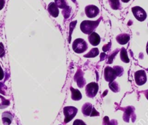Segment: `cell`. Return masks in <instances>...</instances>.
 I'll return each mask as SVG.
<instances>
[{
    "instance_id": "83f0119b",
    "label": "cell",
    "mask_w": 148,
    "mask_h": 125,
    "mask_svg": "<svg viewBox=\"0 0 148 125\" xmlns=\"http://www.w3.org/2000/svg\"><path fill=\"white\" fill-rule=\"evenodd\" d=\"M145 97H146V98L148 100V89L147 91H145Z\"/></svg>"
},
{
    "instance_id": "2e32d148",
    "label": "cell",
    "mask_w": 148,
    "mask_h": 125,
    "mask_svg": "<svg viewBox=\"0 0 148 125\" xmlns=\"http://www.w3.org/2000/svg\"><path fill=\"white\" fill-rule=\"evenodd\" d=\"M79 72L78 71V73H76V77H75V79H76V82H77V84L79 87H83L84 85L85 84V80L83 78V74H79Z\"/></svg>"
},
{
    "instance_id": "44dd1931",
    "label": "cell",
    "mask_w": 148,
    "mask_h": 125,
    "mask_svg": "<svg viewBox=\"0 0 148 125\" xmlns=\"http://www.w3.org/2000/svg\"><path fill=\"white\" fill-rule=\"evenodd\" d=\"M55 3L56 4V5L58 8H61L62 10L68 7L66 0H55Z\"/></svg>"
},
{
    "instance_id": "4fadbf2b",
    "label": "cell",
    "mask_w": 148,
    "mask_h": 125,
    "mask_svg": "<svg viewBox=\"0 0 148 125\" xmlns=\"http://www.w3.org/2000/svg\"><path fill=\"white\" fill-rule=\"evenodd\" d=\"M129 39H130V36L128 34H119L116 37V41L118 42V43L122 45H126V43H128Z\"/></svg>"
},
{
    "instance_id": "7a4b0ae2",
    "label": "cell",
    "mask_w": 148,
    "mask_h": 125,
    "mask_svg": "<svg viewBox=\"0 0 148 125\" xmlns=\"http://www.w3.org/2000/svg\"><path fill=\"white\" fill-rule=\"evenodd\" d=\"M101 21V18H99L98 21H84L81 23L80 28L82 31L85 34H90L91 33L94 32L95 28L98 26L99 23V21Z\"/></svg>"
},
{
    "instance_id": "d6986e66",
    "label": "cell",
    "mask_w": 148,
    "mask_h": 125,
    "mask_svg": "<svg viewBox=\"0 0 148 125\" xmlns=\"http://www.w3.org/2000/svg\"><path fill=\"white\" fill-rule=\"evenodd\" d=\"M109 87H110V89L114 92H119V90H120V87H119V84H118L116 82H115V81H113V82H110Z\"/></svg>"
},
{
    "instance_id": "f546056e",
    "label": "cell",
    "mask_w": 148,
    "mask_h": 125,
    "mask_svg": "<svg viewBox=\"0 0 148 125\" xmlns=\"http://www.w3.org/2000/svg\"><path fill=\"white\" fill-rule=\"evenodd\" d=\"M146 52H147V54L148 55V42L147 44V47H146Z\"/></svg>"
},
{
    "instance_id": "ffe728a7",
    "label": "cell",
    "mask_w": 148,
    "mask_h": 125,
    "mask_svg": "<svg viewBox=\"0 0 148 125\" xmlns=\"http://www.w3.org/2000/svg\"><path fill=\"white\" fill-rule=\"evenodd\" d=\"M98 54H99V49L97 48H94V49H91L87 54H86L84 57L85 58H95Z\"/></svg>"
},
{
    "instance_id": "6da1fadb",
    "label": "cell",
    "mask_w": 148,
    "mask_h": 125,
    "mask_svg": "<svg viewBox=\"0 0 148 125\" xmlns=\"http://www.w3.org/2000/svg\"><path fill=\"white\" fill-rule=\"evenodd\" d=\"M123 69L121 66H115L114 68L106 67L104 71V77L108 82H112L118 77L122 76Z\"/></svg>"
},
{
    "instance_id": "ba28073f",
    "label": "cell",
    "mask_w": 148,
    "mask_h": 125,
    "mask_svg": "<svg viewBox=\"0 0 148 125\" xmlns=\"http://www.w3.org/2000/svg\"><path fill=\"white\" fill-rule=\"evenodd\" d=\"M135 82L138 86H142L147 82V75L144 70H139L134 74Z\"/></svg>"
},
{
    "instance_id": "9a60e30c",
    "label": "cell",
    "mask_w": 148,
    "mask_h": 125,
    "mask_svg": "<svg viewBox=\"0 0 148 125\" xmlns=\"http://www.w3.org/2000/svg\"><path fill=\"white\" fill-rule=\"evenodd\" d=\"M110 6L113 10H120L121 8L120 0H108Z\"/></svg>"
},
{
    "instance_id": "f1b7e54d",
    "label": "cell",
    "mask_w": 148,
    "mask_h": 125,
    "mask_svg": "<svg viewBox=\"0 0 148 125\" xmlns=\"http://www.w3.org/2000/svg\"><path fill=\"white\" fill-rule=\"evenodd\" d=\"M130 0H121V2H124V3H127V2H129Z\"/></svg>"
},
{
    "instance_id": "7c38bea8",
    "label": "cell",
    "mask_w": 148,
    "mask_h": 125,
    "mask_svg": "<svg viewBox=\"0 0 148 125\" xmlns=\"http://www.w3.org/2000/svg\"><path fill=\"white\" fill-rule=\"evenodd\" d=\"M48 12L54 18H57L59 15V10L55 2H51L48 5Z\"/></svg>"
},
{
    "instance_id": "603a6c76",
    "label": "cell",
    "mask_w": 148,
    "mask_h": 125,
    "mask_svg": "<svg viewBox=\"0 0 148 125\" xmlns=\"http://www.w3.org/2000/svg\"><path fill=\"white\" fill-rule=\"evenodd\" d=\"M7 90H8V88L5 86V84L2 83V82H0V93H2V95H7Z\"/></svg>"
},
{
    "instance_id": "ac0fdd59",
    "label": "cell",
    "mask_w": 148,
    "mask_h": 125,
    "mask_svg": "<svg viewBox=\"0 0 148 125\" xmlns=\"http://www.w3.org/2000/svg\"><path fill=\"white\" fill-rule=\"evenodd\" d=\"M10 104L9 100L4 98L3 96L0 95V109H5L8 108Z\"/></svg>"
},
{
    "instance_id": "484cf974",
    "label": "cell",
    "mask_w": 148,
    "mask_h": 125,
    "mask_svg": "<svg viewBox=\"0 0 148 125\" xmlns=\"http://www.w3.org/2000/svg\"><path fill=\"white\" fill-rule=\"evenodd\" d=\"M4 76H5V73H4V71L2 69V68L0 66V81L4 79Z\"/></svg>"
},
{
    "instance_id": "8fae6325",
    "label": "cell",
    "mask_w": 148,
    "mask_h": 125,
    "mask_svg": "<svg viewBox=\"0 0 148 125\" xmlns=\"http://www.w3.org/2000/svg\"><path fill=\"white\" fill-rule=\"evenodd\" d=\"M2 120L4 125H10L13 120V116L10 111H5L2 113Z\"/></svg>"
},
{
    "instance_id": "5b68a950",
    "label": "cell",
    "mask_w": 148,
    "mask_h": 125,
    "mask_svg": "<svg viewBox=\"0 0 148 125\" xmlns=\"http://www.w3.org/2000/svg\"><path fill=\"white\" fill-rule=\"evenodd\" d=\"M98 89H99V86L96 82H91V83L88 84L85 88L86 96L90 98L95 97L97 94Z\"/></svg>"
},
{
    "instance_id": "e0dca14e",
    "label": "cell",
    "mask_w": 148,
    "mask_h": 125,
    "mask_svg": "<svg viewBox=\"0 0 148 125\" xmlns=\"http://www.w3.org/2000/svg\"><path fill=\"white\" fill-rule=\"evenodd\" d=\"M120 58L121 60L123 62H126V63L129 62V57H128L127 52H126V49H125L124 47H122L121 49Z\"/></svg>"
},
{
    "instance_id": "d4e9b609",
    "label": "cell",
    "mask_w": 148,
    "mask_h": 125,
    "mask_svg": "<svg viewBox=\"0 0 148 125\" xmlns=\"http://www.w3.org/2000/svg\"><path fill=\"white\" fill-rule=\"evenodd\" d=\"M73 125H86L84 121L81 120V119H76V120L74 121Z\"/></svg>"
},
{
    "instance_id": "8992f818",
    "label": "cell",
    "mask_w": 148,
    "mask_h": 125,
    "mask_svg": "<svg viewBox=\"0 0 148 125\" xmlns=\"http://www.w3.org/2000/svg\"><path fill=\"white\" fill-rule=\"evenodd\" d=\"M132 12H133L134 16L135 17V18H136L137 21L142 22V21L146 20L147 13L143 8H140V7L139 6H135L134 7V8H132Z\"/></svg>"
},
{
    "instance_id": "4316f807",
    "label": "cell",
    "mask_w": 148,
    "mask_h": 125,
    "mask_svg": "<svg viewBox=\"0 0 148 125\" xmlns=\"http://www.w3.org/2000/svg\"><path fill=\"white\" fill-rule=\"evenodd\" d=\"M5 0H0V10H2L5 7Z\"/></svg>"
},
{
    "instance_id": "5bb4252c",
    "label": "cell",
    "mask_w": 148,
    "mask_h": 125,
    "mask_svg": "<svg viewBox=\"0 0 148 125\" xmlns=\"http://www.w3.org/2000/svg\"><path fill=\"white\" fill-rule=\"evenodd\" d=\"M71 98L73 100H81L82 98V95L81 93V92L79 90L76 89H74L72 87H71Z\"/></svg>"
},
{
    "instance_id": "cb8c5ba5",
    "label": "cell",
    "mask_w": 148,
    "mask_h": 125,
    "mask_svg": "<svg viewBox=\"0 0 148 125\" xmlns=\"http://www.w3.org/2000/svg\"><path fill=\"white\" fill-rule=\"evenodd\" d=\"M5 54V47H4V45L2 43V42H0V58L4 57Z\"/></svg>"
},
{
    "instance_id": "277c9868",
    "label": "cell",
    "mask_w": 148,
    "mask_h": 125,
    "mask_svg": "<svg viewBox=\"0 0 148 125\" xmlns=\"http://www.w3.org/2000/svg\"><path fill=\"white\" fill-rule=\"evenodd\" d=\"M78 112V109L73 106H66L63 109V113L65 115V123L71 122Z\"/></svg>"
},
{
    "instance_id": "9c48e42d",
    "label": "cell",
    "mask_w": 148,
    "mask_h": 125,
    "mask_svg": "<svg viewBox=\"0 0 148 125\" xmlns=\"http://www.w3.org/2000/svg\"><path fill=\"white\" fill-rule=\"evenodd\" d=\"M99 13V10L95 5H87L85 8V14L89 18H93L97 16Z\"/></svg>"
},
{
    "instance_id": "7402d4cb",
    "label": "cell",
    "mask_w": 148,
    "mask_h": 125,
    "mask_svg": "<svg viewBox=\"0 0 148 125\" xmlns=\"http://www.w3.org/2000/svg\"><path fill=\"white\" fill-rule=\"evenodd\" d=\"M71 8L68 6L66 8L63 9L62 13V15H64V17H65V18H68V17L70 16V15H71Z\"/></svg>"
},
{
    "instance_id": "30bf717a",
    "label": "cell",
    "mask_w": 148,
    "mask_h": 125,
    "mask_svg": "<svg viewBox=\"0 0 148 125\" xmlns=\"http://www.w3.org/2000/svg\"><path fill=\"white\" fill-rule=\"evenodd\" d=\"M89 43L93 46H97L100 43V36L96 32H92L88 36Z\"/></svg>"
},
{
    "instance_id": "52a82bcc",
    "label": "cell",
    "mask_w": 148,
    "mask_h": 125,
    "mask_svg": "<svg viewBox=\"0 0 148 125\" xmlns=\"http://www.w3.org/2000/svg\"><path fill=\"white\" fill-rule=\"evenodd\" d=\"M82 113L85 116H95L99 115L93 106L89 103L84 104V106H82Z\"/></svg>"
},
{
    "instance_id": "3957f363",
    "label": "cell",
    "mask_w": 148,
    "mask_h": 125,
    "mask_svg": "<svg viewBox=\"0 0 148 125\" xmlns=\"http://www.w3.org/2000/svg\"><path fill=\"white\" fill-rule=\"evenodd\" d=\"M72 48L76 53H83L87 50L88 45L86 41L83 39H76L73 42Z\"/></svg>"
}]
</instances>
